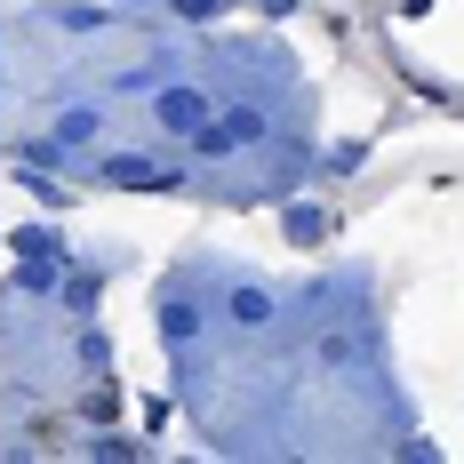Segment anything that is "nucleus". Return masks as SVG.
Wrapping results in <instances>:
<instances>
[{"instance_id":"f03ea898","label":"nucleus","mask_w":464,"mask_h":464,"mask_svg":"<svg viewBox=\"0 0 464 464\" xmlns=\"http://www.w3.org/2000/svg\"><path fill=\"white\" fill-rule=\"evenodd\" d=\"M96 177H104V185H137V192L169 185V169H160V160H129V152H112V160H104Z\"/></svg>"},{"instance_id":"6e6552de","label":"nucleus","mask_w":464,"mask_h":464,"mask_svg":"<svg viewBox=\"0 0 464 464\" xmlns=\"http://www.w3.org/2000/svg\"><path fill=\"white\" fill-rule=\"evenodd\" d=\"M225 129H232V144H265V112H232Z\"/></svg>"},{"instance_id":"20e7f679","label":"nucleus","mask_w":464,"mask_h":464,"mask_svg":"<svg viewBox=\"0 0 464 464\" xmlns=\"http://www.w3.org/2000/svg\"><path fill=\"white\" fill-rule=\"evenodd\" d=\"M232 321H240V328L273 321V296H265V288H232Z\"/></svg>"},{"instance_id":"f257e3e1","label":"nucleus","mask_w":464,"mask_h":464,"mask_svg":"<svg viewBox=\"0 0 464 464\" xmlns=\"http://www.w3.org/2000/svg\"><path fill=\"white\" fill-rule=\"evenodd\" d=\"M200 121H208V89H185V81L160 89V129H169V137H192Z\"/></svg>"},{"instance_id":"0eeeda50","label":"nucleus","mask_w":464,"mask_h":464,"mask_svg":"<svg viewBox=\"0 0 464 464\" xmlns=\"http://www.w3.org/2000/svg\"><path fill=\"white\" fill-rule=\"evenodd\" d=\"M81 417H89V424H112V417H121V392H112V384H96L89 401H81Z\"/></svg>"},{"instance_id":"39448f33","label":"nucleus","mask_w":464,"mask_h":464,"mask_svg":"<svg viewBox=\"0 0 464 464\" xmlns=\"http://www.w3.org/2000/svg\"><path fill=\"white\" fill-rule=\"evenodd\" d=\"M64 144H96V112H89V104L56 121V152H64Z\"/></svg>"},{"instance_id":"9d476101","label":"nucleus","mask_w":464,"mask_h":464,"mask_svg":"<svg viewBox=\"0 0 464 464\" xmlns=\"http://www.w3.org/2000/svg\"><path fill=\"white\" fill-rule=\"evenodd\" d=\"M169 8H177V16H217L225 0H169Z\"/></svg>"},{"instance_id":"1a4fd4ad","label":"nucleus","mask_w":464,"mask_h":464,"mask_svg":"<svg viewBox=\"0 0 464 464\" xmlns=\"http://www.w3.org/2000/svg\"><path fill=\"white\" fill-rule=\"evenodd\" d=\"M160 328H169V336H192V328H200V313H192V304H169V313H160Z\"/></svg>"},{"instance_id":"423d86ee","label":"nucleus","mask_w":464,"mask_h":464,"mask_svg":"<svg viewBox=\"0 0 464 464\" xmlns=\"http://www.w3.org/2000/svg\"><path fill=\"white\" fill-rule=\"evenodd\" d=\"M321 232H328V208H313V200L288 208V240H321Z\"/></svg>"},{"instance_id":"7ed1b4c3","label":"nucleus","mask_w":464,"mask_h":464,"mask_svg":"<svg viewBox=\"0 0 464 464\" xmlns=\"http://www.w3.org/2000/svg\"><path fill=\"white\" fill-rule=\"evenodd\" d=\"M225 152H232L225 121H200V129H192V160H225Z\"/></svg>"}]
</instances>
